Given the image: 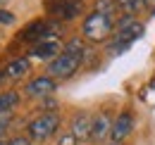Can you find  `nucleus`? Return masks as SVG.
<instances>
[{"label":"nucleus","instance_id":"nucleus-3","mask_svg":"<svg viewBox=\"0 0 155 145\" xmlns=\"http://www.w3.org/2000/svg\"><path fill=\"white\" fill-rule=\"evenodd\" d=\"M60 124H62V119H60L58 112H43V114L34 117V119L29 121L26 136L31 138V143H34V140H36V143H43V140L53 138L60 131Z\"/></svg>","mask_w":155,"mask_h":145},{"label":"nucleus","instance_id":"nucleus-18","mask_svg":"<svg viewBox=\"0 0 155 145\" xmlns=\"http://www.w3.org/2000/svg\"><path fill=\"white\" fill-rule=\"evenodd\" d=\"M58 145H79V140L69 133V131H67V133H62V136L58 138Z\"/></svg>","mask_w":155,"mask_h":145},{"label":"nucleus","instance_id":"nucleus-21","mask_svg":"<svg viewBox=\"0 0 155 145\" xmlns=\"http://www.w3.org/2000/svg\"><path fill=\"white\" fill-rule=\"evenodd\" d=\"M0 145H5V140H0Z\"/></svg>","mask_w":155,"mask_h":145},{"label":"nucleus","instance_id":"nucleus-14","mask_svg":"<svg viewBox=\"0 0 155 145\" xmlns=\"http://www.w3.org/2000/svg\"><path fill=\"white\" fill-rule=\"evenodd\" d=\"M96 12H103V14H110V17H117V2L115 0H96Z\"/></svg>","mask_w":155,"mask_h":145},{"label":"nucleus","instance_id":"nucleus-6","mask_svg":"<svg viewBox=\"0 0 155 145\" xmlns=\"http://www.w3.org/2000/svg\"><path fill=\"white\" fill-rule=\"evenodd\" d=\"M84 12L81 7V0H53L50 5V14L55 21H69V19H77Z\"/></svg>","mask_w":155,"mask_h":145},{"label":"nucleus","instance_id":"nucleus-17","mask_svg":"<svg viewBox=\"0 0 155 145\" xmlns=\"http://www.w3.org/2000/svg\"><path fill=\"white\" fill-rule=\"evenodd\" d=\"M5 145H31V138L29 136H12L5 140Z\"/></svg>","mask_w":155,"mask_h":145},{"label":"nucleus","instance_id":"nucleus-1","mask_svg":"<svg viewBox=\"0 0 155 145\" xmlns=\"http://www.w3.org/2000/svg\"><path fill=\"white\" fill-rule=\"evenodd\" d=\"M84 55H86V43L84 38H72L69 43L62 45V53L48 62V76H53L55 81L58 79H72L74 74L79 72L81 62H84Z\"/></svg>","mask_w":155,"mask_h":145},{"label":"nucleus","instance_id":"nucleus-15","mask_svg":"<svg viewBox=\"0 0 155 145\" xmlns=\"http://www.w3.org/2000/svg\"><path fill=\"white\" fill-rule=\"evenodd\" d=\"M12 121H15V114H12V112L0 114V140H5V136H7V131L12 126Z\"/></svg>","mask_w":155,"mask_h":145},{"label":"nucleus","instance_id":"nucleus-5","mask_svg":"<svg viewBox=\"0 0 155 145\" xmlns=\"http://www.w3.org/2000/svg\"><path fill=\"white\" fill-rule=\"evenodd\" d=\"M134 131V112L131 109H124L119 112L112 121V131H110V140L112 143H124Z\"/></svg>","mask_w":155,"mask_h":145},{"label":"nucleus","instance_id":"nucleus-22","mask_svg":"<svg viewBox=\"0 0 155 145\" xmlns=\"http://www.w3.org/2000/svg\"><path fill=\"white\" fill-rule=\"evenodd\" d=\"M2 2H5V0H0V5H2Z\"/></svg>","mask_w":155,"mask_h":145},{"label":"nucleus","instance_id":"nucleus-12","mask_svg":"<svg viewBox=\"0 0 155 145\" xmlns=\"http://www.w3.org/2000/svg\"><path fill=\"white\" fill-rule=\"evenodd\" d=\"M21 102V95L17 91H5L0 93V114H7V112H12V109L17 107Z\"/></svg>","mask_w":155,"mask_h":145},{"label":"nucleus","instance_id":"nucleus-19","mask_svg":"<svg viewBox=\"0 0 155 145\" xmlns=\"http://www.w3.org/2000/svg\"><path fill=\"white\" fill-rule=\"evenodd\" d=\"M143 5H146V10L150 14H155V0H143Z\"/></svg>","mask_w":155,"mask_h":145},{"label":"nucleus","instance_id":"nucleus-9","mask_svg":"<svg viewBox=\"0 0 155 145\" xmlns=\"http://www.w3.org/2000/svg\"><path fill=\"white\" fill-rule=\"evenodd\" d=\"M55 88H58V81L53 76H48V74H43V76H36V79H31L26 83V95H31V98H48L50 93H55Z\"/></svg>","mask_w":155,"mask_h":145},{"label":"nucleus","instance_id":"nucleus-11","mask_svg":"<svg viewBox=\"0 0 155 145\" xmlns=\"http://www.w3.org/2000/svg\"><path fill=\"white\" fill-rule=\"evenodd\" d=\"M29 69H31V60H29V57H15L12 62L5 64L2 74H5L7 79H21V76L29 74Z\"/></svg>","mask_w":155,"mask_h":145},{"label":"nucleus","instance_id":"nucleus-8","mask_svg":"<svg viewBox=\"0 0 155 145\" xmlns=\"http://www.w3.org/2000/svg\"><path fill=\"white\" fill-rule=\"evenodd\" d=\"M91 126H93V117L88 112H77L74 119H72V126H69V133L77 138L79 143H86L91 140Z\"/></svg>","mask_w":155,"mask_h":145},{"label":"nucleus","instance_id":"nucleus-10","mask_svg":"<svg viewBox=\"0 0 155 145\" xmlns=\"http://www.w3.org/2000/svg\"><path fill=\"white\" fill-rule=\"evenodd\" d=\"M62 53V43L58 38H50V40H41L31 48V57H36L41 62H53L58 55Z\"/></svg>","mask_w":155,"mask_h":145},{"label":"nucleus","instance_id":"nucleus-20","mask_svg":"<svg viewBox=\"0 0 155 145\" xmlns=\"http://www.w3.org/2000/svg\"><path fill=\"white\" fill-rule=\"evenodd\" d=\"M103 145H122V143H112V140H105Z\"/></svg>","mask_w":155,"mask_h":145},{"label":"nucleus","instance_id":"nucleus-4","mask_svg":"<svg viewBox=\"0 0 155 145\" xmlns=\"http://www.w3.org/2000/svg\"><path fill=\"white\" fill-rule=\"evenodd\" d=\"M60 21L55 19H34L31 24H26L19 31V40H29V43H41V40H50V38H60Z\"/></svg>","mask_w":155,"mask_h":145},{"label":"nucleus","instance_id":"nucleus-7","mask_svg":"<svg viewBox=\"0 0 155 145\" xmlns=\"http://www.w3.org/2000/svg\"><path fill=\"white\" fill-rule=\"evenodd\" d=\"M112 117L110 112H98L93 117V126H91V143H105L110 140V131H112Z\"/></svg>","mask_w":155,"mask_h":145},{"label":"nucleus","instance_id":"nucleus-2","mask_svg":"<svg viewBox=\"0 0 155 145\" xmlns=\"http://www.w3.org/2000/svg\"><path fill=\"white\" fill-rule=\"evenodd\" d=\"M115 26H117V17L91 10L81 21V36L88 43H105L115 36Z\"/></svg>","mask_w":155,"mask_h":145},{"label":"nucleus","instance_id":"nucleus-16","mask_svg":"<svg viewBox=\"0 0 155 145\" xmlns=\"http://www.w3.org/2000/svg\"><path fill=\"white\" fill-rule=\"evenodd\" d=\"M15 12H10V10H0V24L2 26H12L15 24Z\"/></svg>","mask_w":155,"mask_h":145},{"label":"nucleus","instance_id":"nucleus-13","mask_svg":"<svg viewBox=\"0 0 155 145\" xmlns=\"http://www.w3.org/2000/svg\"><path fill=\"white\" fill-rule=\"evenodd\" d=\"M115 2H117V10L124 12L127 17H136L141 10H146L143 0H115Z\"/></svg>","mask_w":155,"mask_h":145}]
</instances>
